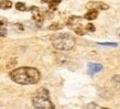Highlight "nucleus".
<instances>
[{
  "label": "nucleus",
  "mask_w": 120,
  "mask_h": 109,
  "mask_svg": "<svg viewBox=\"0 0 120 109\" xmlns=\"http://www.w3.org/2000/svg\"><path fill=\"white\" fill-rule=\"evenodd\" d=\"M15 8H17V10H19V11L26 10V6L23 4V2H17V4H15Z\"/></svg>",
  "instance_id": "11"
},
{
  "label": "nucleus",
  "mask_w": 120,
  "mask_h": 109,
  "mask_svg": "<svg viewBox=\"0 0 120 109\" xmlns=\"http://www.w3.org/2000/svg\"><path fill=\"white\" fill-rule=\"evenodd\" d=\"M86 30H88V31H91V32H94L95 30H96V28H95V26L93 24V23H88L87 26H86Z\"/></svg>",
  "instance_id": "15"
},
{
  "label": "nucleus",
  "mask_w": 120,
  "mask_h": 109,
  "mask_svg": "<svg viewBox=\"0 0 120 109\" xmlns=\"http://www.w3.org/2000/svg\"><path fill=\"white\" fill-rule=\"evenodd\" d=\"M87 9H98V10H107L109 6L108 4H106L105 2H100V1H90V2H88L87 6H86Z\"/></svg>",
  "instance_id": "4"
},
{
  "label": "nucleus",
  "mask_w": 120,
  "mask_h": 109,
  "mask_svg": "<svg viewBox=\"0 0 120 109\" xmlns=\"http://www.w3.org/2000/svg\"><path fill=\"white\" fill-rule=\"evenodd\" d=\"M99 45H101V46H111V47H117L118 46V44L117 43H98Z\"/></svg>",
  "instance_id": "13"
},
{
  "label": "nucleus",
  "mask_w": 120,
  "mask_h": 109,
  "mask_svg": "<svg viewBox=\"0 0 120 109\" xmlns=\"http://www.w3.org/2000/svg\"><path fill=\"white\" fill-rule=\"evenodd\" d=\"M102 65L101 64H98V63H89L88 64V73L90 74V75H94L96 73L100 72L102 71Z\"/></svg>",
  "instance_id": "5"
},
{
  "label": "nucleus",
  "mask_w": 120,
  "mask_h": 109,
  "mask_svg": "<svg viewBox=\"0 0 120 109\" xmlns=\"http://www.w3.org/2000/svg\"><path fill=\"white\" fill-rule=\"evenodd\" d=\"M58 4H60V2H58L57 0H51V1H49V7H50L51 10H54V9L57 8Z\"/></svg>",
  "instance_id": "10"
},
{
  "label": "nucleus",
  "mask_w": 120,
  "mask_h": 109,
  "mask_svg": "<svg viewBox=\"0 0 120 109\" xmlns=\"http://www.w3.org/2000/svg\"><path fill=\"white\" fill-rule=\"evenodd\" d=\"M61 28H62L61 24H58V23H53V24H51V26H49V30H54V31H57V30H60Z\"/></svg>",
  "instance_id": "12"
},
{
  "label": "nucleus",
  "mask_w": 120,
  "mask_h": 109,
  "mask_svg": "<svg viewBox=\"0 0 120 109\" xmlns=\"http://www.w3.org/2000/svg\"><path fill=\"white\" fill-rule=\"evenodd\" d=\"M10 77L20 85H32L40 80L41 74L34 67H19L10 73Z\"/></svg>",
  "instance_id": "1"
},
{
  "label": "nucleus",
  "mask_w": 120,
  "mask_h": 109,
  "mask_svg": "<svg viewBox=\"0 0 120 109\" xmlns=\"http://www.w3.org/2000/svg\"><path fill=\"white\" fill-rule=\"evenodd\" d=\"M75 32H76L77 34H79V35H83L84 33H85V31H84V29L82 26H76V28H75Z\"/></svg>",
  "instance_id": "14"
},
{
  "label": "nucleus",
  "mask_w": 120,
  "mask_h": 109,
  "mask_svg": "<svg viewBox=\"0 0 120 109\" xmlns=\"http://www.w3.org/2000/svg\"><path fill=\"white\" fill-rule=\"evenodd\" d=\"M111 82H112L113 86H115L117 89H119L120 90V75H115V76L112 77Z\"/></svg>",
  "instance_id": "8"
},
{
  "label": "nucleus",
  "mask_w": 120,
  "mask_h": 109,
  "mask_svg": "<svg viewBox=\"0 0 120 109\" xmlns=\"http://www.w3.org/2000/svg\"><path fill=\"white\" fill-rule=\"evenodd\" d=\"M12 7V2L10 0H4L2 2H0V8L1 9H10Z\"/></svg>",
  "instance_id": "9"
},
{
  "label": "nucleus",
  "mask_w": 120,
  "mask_h": 109,
  "mask_svg": "<svg viewBox=\"0 0 120 109\" xmlns=\"http://www.w3.org/2000/svg\"><path fill=\"white\" fill-rule=\"evenodd\" d=\"M4 26V22H2V21H0V26Z\"/></svg>",
  "instance_id": "18"
},
{
  "label": "nucleus",
  "mask_w": 120,
  "mask_h": 109,
  "mask_svg": "<svg viewBox=\"0 0 120 109\" xmlns=\"http://www.w3.org/2000/svg\"><path fill=\"white\" fill-rule=\"evenodd\" d=\"M41 1H42V2H47L49 0H41Z\"/></svg>",
  "instance_id": "19"
},
{
  "label": "nucleus",
  "mask_w": 120,
  "mask_h": 109,
  "mask_svg": "<svg viewBox=\"0 0 120 109\" xmlns=\"http://www.w3.org/2000/svg\"><path fill=\"white\" fill-rule=\"evenodd\" d=\"M7 29L6 28H2V26H0V36H6L7 35Z\"/></svg>",
  "instance_id": "16"
},
{
  "label": "nucleus",
  "mask_w": 120,
  "mask_h": 109,
  "mask_svg": "<svg viewBox=\"0 0 120 109\" xmlns=\"http://www.w3.org/2000/svg\"><path fill=\"white\" fill-rule=\"evenodd\" d=\"M32 104L35 108L40 109H53L54 105L50 99V93L45 88H39L32 96Z\"/></svg>",
  "instance_id": "2"
},
{
  "label": "nucleus",
  "mask_w": 120,
  "mask_h": 109,
  "mask_svg": "<svg viewBox=\"0 0 120 109\" xmlns=\"http://www.w3.org/2000/svg\"><path fill=\"white\" fill-rule=\"evenodd\" d=\"M52 44L56 50L69 51L75 45V38L68 33H58V34L53 36Z\"/></svg>",
  "instance_id": "3"
},
{
  "label": "nucleus",
  "mask_w": 120,
  "mask_h": 109,
  "mask_svg": "<svg viewBox=\"0 0 120 109\" xmlns=\"http://www.w3.org/2000/svg\"><path fill=\"white\" fill-rule=\"evenodd\" d=\"M82 21V18H79V17H71V18L68 19V21H67V24L71 26H77V24H79V22Z\"/></svg>",
  "instance_id": "7"
},
{
  "label": "nucleus",
  "mask_w": 120,
  "mask_h": 109,
  "mask_svg": "<svg viewBox=\"0 0 120 109\" xmlns=\"http://www.w3.org/2000/svg\"><path fill=\"white\" fill-rule=\"evenodd\" d=\"M86 108H100V106L96 105V104H88L86 106Z\"/></svg>",
  "instance_id": "17"
},
{
  "label": "nucleus",
  "mask_w": 120,
  "mask_h": 109,
  "mask_svg": "<svg viewBox=\"0 0 120 109\" xmlns=\"http://www.w3.org/2000/svg\"><path fill=\"white\" fill-rule=\"evenodd\" d=\"M118 35H120V29H118Z\"/></svg>",
  "instance_id": "20"
},
{
  "label": "nucleus",
  "mask_w": 120,
  "mask_h": 109,
  "mask_svg": "<svg viewBox=\"0 0 120 109\" xmlns=\"http://www.w3.org/2000/svg\"><path fill=\"white\" fill-rule=\"evenodd\" d=\"M97 17H98V12H97V10H95V9H90L86 15H84V18L87 19V20H95Z\"/></svg>",
  "instance_id": "6"
},
{
  "label": "nucleus",
  "mask_w": 120,
  "mask_h": 109,
  "mask_svg": "<svg viewBox=\"0 0 120 109\" xmlns=\"http://www.w3.org/2000/svg\"><path fill=\"white\" fill-rule=\"evenodd\" d=\"M57 1H58V2H61V1H62V0H57Z\"/></svg>",
  "instance_id": "21"
}]
</instances>
